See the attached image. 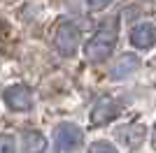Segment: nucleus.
Returning <instances> with one entry per match:
<instances>
[{
	"mask_svg": "<svg viewBox=\"0 0 156 153\" xmlns=\"http://www.w3.org/2000/svg\"><path fill=\"white\" fill-rule=\"evenodd\" d=\"M140 67V58L135 53H124L112 67V79H126Z\"/></svg>",
	"mask_w": 156,
	"mask_h": 153,
	"instance_id": "nucleus-8",
	"label": "nucleus"
},
{
	"mask_svg": "<svg viewBox=\"0 0 156 153\" xmlns=\"http://www.w3.org/2000/svg\"><path fill=\"white\" fill-rule=\"evenodd\" d=\"M114 46H117V19H107L86 42V58L91 63H103L112 56Z\"/></svg>",
	"mask_w": 156,
	"mask_h": 153,
	"instance_id": "nucleus-1",
	"label": "nucleus"
},
{
	"mask_svg": "<svg viewBox=\"0 0 156 153\" xmlns=\"http://www.w3.org/2000/svg\"><path fill=\"white\" fill-rule=\"evenodd\" d=\"M130 44L140 51H149L156 44V25L149 21H140L130 30Z\"/></svg>",
	"mask_w": 156,
	"mask_h": 153,
	"instance_id": "nucleus-3",
	"label": "nucleus"
},
{
	"mask_svg": "<svg viewBox=\"0 0 156 153\" xmlns=\"http://www.w3.org/2000/svg\"><path fill=\"white\" fill-rule=\"evenodd\" d=\"M82 127H77L75 123H61L56 125V141L63 151H75V148L82 146Z\"/></svg>",
	"mask_w": 156,
	"mask_h": 153,
	"instance_id": "nucleus-5",
	"label": "nucleus"
},
{
	"mask_svg": "<svg viewBox=\"0 0 156 153\" xmlns=\"http://www.w3.org/2000/svg\"><path fill=\"white\" fill-rule=\"evenodd\" d=\"M5 102H7V107L14 109V111H28L33 107V93L28 86L16 83V86H9L5 90Z\"/></svg>",
	"mask_w": 156,
	"mask_h": 153,
	"instance_id": "nucleus-4",
	"label": "nucleus"
},
{
	"mask_svg": "<svg viewBox=\"0 0 156 153\" xmlns=\"http://www.w3.org/2000/svg\"><path fill=\"white\" fill-rule=\"evenodd\" d=\"M117 134H119V139L124 141L128 148H137V146L144 141V137H147V127L140 125V123H133V125L119 127Z\"/></svg>",
	"mask_w": 156,
	"mask_h": 153,
	"instance_id": "nucleus-7",
	"label": "nucleus"
},
{
	"mask_svg": "<svg viewBox=\"0 0 156 153\" xmlns=\"http://www.w3.org/2000/svg\"><path fill=\"white\" fill-rule=\"evenodd\" d=\"M0 153H16V141L12 134H0Z\"/></svg>",
	"mask_w": 156,
	"mask_h": 153,
	"instance_id": "nucleus-10",
	"label": "nucleus"
},
{
	"mask_svg": "<svg viewBox=\"0 0 156 153\" xmlns=\"http://www.w3.org/2000/svg\"><path fill=\"white\" fill-rule=\"evenodd\" d=\"M54 46L58 49L61 56H72L79 46V28L75 23H70V21H63V23L56 28Z\"/></svg>",
	"mask_w": 156,
	"mask_h": 153,
	"instance_id": "nucleus-2",
	"label": "nucleus"
},
{
	"mask_svg": "<svg viewBox=\"0 0 156 153\" xmlns=\"http://www.w3.org/2000/svg\"><path fill=\"white\" fill-rule=\"evenodd\" d=\"M89 153H117V148L112 146L110 141H93L89 146Z\"/></svg>",
	"mask_w": 156,
	"mask_h": 153,
	"instance_id": "nucleus-11",
	"label": "nucleus"
},
{
	"mask_svg": "<svg viewBox=\"0 0 156 153\" xmlns=\"http://www.w3.org/2000/svg\"><path fill=\"white\" fill-rule=\"evenodd\" d=\"M112 0H86V5H89V9H103V7H107Z\"/></svg>",
	"mask_w": 156,
	"mask_h": 153,
	"instance_id": "nucleus-12",
	"label": "nucleus"
},
{
	"mask_svg": "<svg viewBox=\"0 0 156 153\" xmlns=\"http://www.w3.org/2000/svg\"><path fill=\"white\" fill-rule=\"evenodd\" d=\"M119 114V104L110 97H103V100L96 102V107L91 109V125H105L110 123L114 116Z\"/></svg>",
	"mask_w": 156,
	"mask_h": 153,
	"instance_id": "nucleus-6",
	"label": "nucleus"
},
{
	"mask_svg": "<svg viewBox=\"0 0 156 153\" xmlns=\"http://www.w3.org/2000/svg\"><path fill=\"white\" fill-rule=\"evenodd\" d=\"M47 139L37 130H28L21 134V153H44Z\"/></svg>",
	"mask_w": 156,
	"mask_h": 153,
	"instance_id": "nucleus-9",
	"label": "nucleus"
},
{
	"mask_svg": "<svg viewBox=\"0 0 156 153\" xmlns=\"http://www.w3.org/2000/svg\"><path fill=\"white\" fill-rule=\"evenodd\" d=\"M151 141H154V146H156V125H154V130H151Z\"/></svg>",
	"mask_w": 156,
	"mask_h": 153,
	"instance_id": "nucleus-13",
	"label": "nucleus"
}]
</instances>
